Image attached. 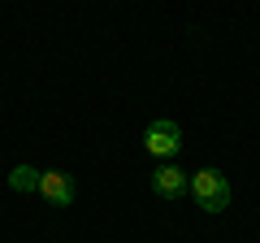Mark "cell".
Returning <instances> with one entry per match:
<instances>
[{
	"label": "cell",
	"mask_w": 260,
	"mask_h": 243,
	"mask_svg": "<svg viewBox=\"0 0 260 243\" xmlns=\"http://www.w3.org/2000/svg\"><path fill=\"white\" fill-rule=\"evenodd\" d=\"M191 196L204 213H225L230 208V183H225L221 169H200V174H191Z\"/></svg>",
	"instance_id": "cell-1"
},
{
	"label": "cell",
	"mask_w": 260,
	"mask_h": 243,
	"mask_svg": "<svg viewBox=\"0 0 260 243\" xmlns=\"http://www.w3.org/2000/svg\"><path fill=\"white\" fill-rule=\"evenodd\" d=\"M143 143H148L152 157H160V161L169 165V157H178V152H182V131H178V122L156 117L148 131H143Z\"/></svg>",
	"instance_id": "cell-2"
},
{
	"label": "cell",
	"mask_w": 260,
	"mask_h": 243,
	"mask_svg": "<svg viewBox=\"0 0 260 243\" xmlns=\"http://www.w3.org/2000/svg\"><path fill=\"white\" fill-rule=\"evenodd\" d=\"M39 196L52 208H65L74 200V178L65 174V169H44V174H39Z\"/></svg>",
	"instance_id": "cell-3"
},
{
	"label": "cell",
	"mask_w": 260,
	"mask_h": 243,
	"mask_svg": "<svg viewBox=\"0 0 260 243\" xmlns=\"http://www.w3.org/2000/svg\"><path fill=\"white\" fill-rule=\"evenodd\" d=\"M186 187H191V183H186V174L178 165H160L156 174H152V191H156L160 200H178Z\"/></svg>",
	"instance_id": "cell-4"
},
{
	"label": "cell",
	"mask_w": 260,
	"mask_h": 243,
	"mask_svg": "<svg viewBox=\"0 0 260 243\" xmlns=\"http://www.w3.org/2000/svg\"><path fill=\"white\" fill-rule=\"evenodd\" d=\"M39 174L44 169H35V165H13L9 169V187L13 191H39Z\"/></svg>",
	"instance_id": "cell-5"
}]
</instances>
